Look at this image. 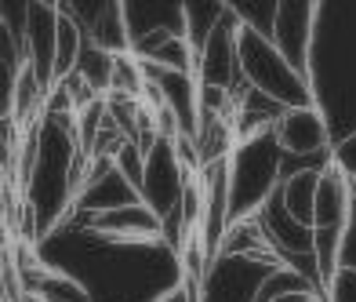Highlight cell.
Returning <instances> with one entry per match:
<instances>
[{
	"label": "cell",
	"instance_id": "ba28073f",
	"mask_svg": "<svg viewBox=\"0 0 356 302\" xmlns=\"http://www.w3.org/2000/svg\"><path fill=\"white\" fill-rule=\"evenodd\" d=\"M229 8V4H225ZM197 84L200 88H218L229 91L233 99L244 91L240 81V62H236V15L225 11L218 26L211 29V37L204 40V47L197 51Z\"/></svg>",
	"mask_w": 356,
	"mask_h": 302
},
{
	"label": "cell",
	"instance_id": "3957f363",
	"mask_svg": "<svg viewBox=\"0 0 356 302\" xmlns=\"http://www.w3.org/2000/svg\"><path fill=\"white\" fill-rule=\"evenodd\" d=\"M284 182V150L277 132H251L233 142L225 157V186H229V222H251L269 204Z\"/></svg>",
	"mask_w": 356,
	"mask_h": 302
},
{
	"label": "cell",
	"instance_id": "8992f818",
	"mask_svg": "<svg viewBox=\"0 0 356 302\" xmlns=\"http://www.w3.org/2000/svg\"><path fill=\"white\" fill-rule=\"evenodd\" d=\"M193 179H197V171H193L182 157H178L175 138L156 135L149 146H145V171H142L138 197L149 204V208L164 222L178 215L182 197H186V189H189Z\"/></svg>",
	"mask_w": 356,
	"mask_h": 302
},
{
	"label": "cell",
	"instance_id": "ac0fdd59",
	"mask_svg": "<svg viewBox=\"0 0 356 302\" xmlns=\"http://www.w3.org/2000/svg\"><path fill=\"white\" fill-rule=\"evenodd\" d=\"M323 302H356V269L338 266V273L323 288Z\"/></svg>",
	"mask_w": 356,
	"mask_h": 302
},
{
	"label": "cell",
	"instance_id": "5b68a950",
	"mask_svg": "<svg viewBox=\"0 0 356 302\" xmlns=\"http://www.w3.org/2000/svg\"><path fill=\"white\" fill-rule=\"evenodd\" d=\"M284 262L277 255H244V251H218L207 262L204 277L193 288V302H258L269 277Z\"/></svg>",
	"mask_w": 356,
	"mask_h": 302
},
{
	"label": "cell",
	"instance_id": "52a82bcc",
	"mask_svg": "<svg viewBox=\"0 0 356 302\" xmlns=\"http://www.w3.org/2000/svg\"><path fill=\"white\" fill-rule=\"evenodd\" d=\"M277 142L284 150V175L298 168H323L331 157V124L316 106L284 109L280 120L273 124Z\"/></svg>",
	"mask_w": 356,
	"mask_h": 302
},
{
	"label": "cell",
	"instance_id": "2e32d148",
	"mask_svg": "<svg viewBox=\"0 0 356 302\" xmlns=\"http://www.w3.org/2000/svg\"><path fill=\"white\" fill-rule=\"evenodd\" d=\"M84 29H80L66 11H62L58 4V33H55V84L58 81H66V77L76 70V62H80V51H84Z\"/></svg>",
	"mask_w": 356,
	"mask_h": 302
},
{
	"label": "cell",
	"instance_id": "d6986e66",
	"mask_svg": "<svg viewBox=\"0 0 356 302\" xmlns=\"http://www.w3.org/2000/svg\"><path fill=\"white\" fill-rule=\"evenodd\" d=\"M338 266L356 269V182H353V204H349V218H346V233H342V255Z\"/></svg>",
	"mask_w": 356,
	"mask_h": 302
},
{
	"label": "cell",
	"instance_id": "4fadbf2b",
	"mask_svg": "<svg viewBox=\"0 0 356 302\" xmlns=\"http://www.w3.org/2000/svg\"><path fill=\"white\" fill-rule=\"evenodd\" d=\"M327 168V164H323ZM323 168H298L287 171L284 182L277 189L280 204L287 208V215H295L302 226H313V208H316V186H320V171Z\"/></svg>",
	"mask_w": 356,
	"mask_h": 302
},
{
	"label": "cell",
	"instance_id": "30bf717a",
	"mask_svg": "<svg viewBox=\"0 0 356 302\" xmlns=\"http://www.w3.org/2000/svg\"><path fill=\"white\" fill-rule=\"evenodd\" d=\"M80 226H88L91 233L106 237V241H124V244H153L164 241V218H160L145 200H131L124 208L99 212L88 218H73Z\"/></svg>",
	"mask_w": 356,
	"mask_h": 302
},
{
	"label": "cell",
	"instance_id": "e0dca14e",
	"mask_svg": "<svg viewBox=\"0 0 356 302\" xmlns=\"http://www.w3.org/2000/svg\"><path fill=\"white\" fill-rule=\"evenodd\" d=\"M327 164H331L338 175H346L349 182H356V135H346V138H334V142H331Z\"/></svg>",
	"mask_w": 356,
	"mask_h": 302
},
{
	"label": "cell",
	"instance_id": "ffe728a7",
	"mask_svg": "<svg viewBox=\"0 0 356 302\" xmlns=\"http://www.w3.org/2000/svg\"><path fill=\"white\" fill-rule=\"evenodd\" d=\"M164 302H193V288H189V284H182V288H178V292H171Z\"/></svg>",
	"mask_w": 356,
	"mask_h": 302
},
{
	"label": "cell",
	"instance_id": "9c48e42d",
	"mask_svg": "<svg viewBox=\"0 0 356 302\" xmlns=\"http://www.w3.org/2000/svg\"><path fill=\"white\" fill-rule=\"evenodd\" d=\"M320 0H277V19H273V47L309 81V51L316 33Z\"/></svg>",
	"mask_w": 356,
	"mask_h": 302
},
{
	"label": "cell",
	"instance_id": "7c38bea8",
	"mask_svg": "<svg viewBox=\"0 0 356 302\" xmlns=\"http://www.w3.org/2000/svg\"><path fill=\"white\" fill-rule=\"evenodd\" d=\"M349 204H353V182L327 164L320 171V186H316L313 230H346Z\"/></svg>",
	"mask_w": 356,
	"mask_h": 302
},
{
	"label": "cell",
	"instance_id": "277c9868",
	"mask_svg": "<svg viewBox=\"0 0 356 302\" xmlns=\"http://www.w3.org/2000/svg\"><path fill=\"white\" fill-rule=\"evenodd\" d=\"M236 62H240V81L248 91L262 95L280 109H298V106H316L309 81L291 66V62L273 47L269 37L236 22Z\"/></svg>",
	"mask_w": 356,
	"mask_h": 302
},
{
	"label": "cell",
	"instance_id": "5bb4252c",
	"mask_svg": "<svg viewBox=\"0 0 356 302\" xmlns=\"http://www.w3.org/2000/svg\"><path fill=\"white\" fill-rule=\"evenodd\" d=\"M113 58L117 55H109V51H102V47H95V44H84L80 62H76V70L70 77H76L95 99H102V95H109V88H113Z\"/></svg>",
	"mask_w": 356,
	"mask_h": 302
},
{
	"label": "cell",
	"instance_id": "9a60e30c",
	"mask_svg": "<svg viewBox=\"0 0 356 302\" xmlns=\"http://www.w3.org/2000/svg\"><path fill=\"white\" fill-rule=\"evenodd\" d=\"M229 11L225 0H182V19H186V40L193 51H200L204 40L211 37V29L218 26V19Z\"/></svg>",
	"mask_w": 356,
	"mask_h": 302
},
{
	"label": "cell",
	"instance_id": "6da1fadb",
	"mask_svg": "<svg viewBox=\"0 0 356 302\" xmlns=\"http://www.w3.org/2000/svg\"><path fill=\"white\" fill-rule=\"evenodd\" d=\"M37 255L44 266L80 280L95 302H164L186 284L182 259L168 241H106L73 218L44 237Z\"/></svg>",
	"mask_w": 356,
	"mask_h": 302
},
{
	"label": "cell",
	"instance_id": "44dd1931",
	"mask_svg": "<svg viewBox=\"0 0 356 302\" xmlns=\"http://www.w3.org/2000/svg\"><path fill=\"white\" fill-rule=\"evenodd\" d=\"M0 302H4V299H0Z\"/></svg>",
	"mask_w": 356,
	"mask_h": 302
},
{
	"label": "cell",
	"instance_id": "8fae6325",
	"mask_svg": "<svg viewBox=\"0 0 356 302\" xmlns=\"http://www.w3.org/2000/svg\"><path fill=\"white\" fill-rule=\"evenodd\" d=\"M55 33H58V4L29 0L22 29V58L47 91L55 88Z\"/></svg>",
	"mask_w": 356,
	"mask_h": 302
},
{
	"label": "cell",
	"instance_id": "7a4b0ae2",
	"mask_svg": "<svg viewBox=\"0 0 356 302\" xmlns=\"http://www.w3.org/2000/svg\"><path fill=\"white\" fill-rule=\"evenodd\" d=\"M309 88L316 109L331 124V138L356 135V0H320Z\"/></svg>",
	"mask_w": 356,
	"mask_h": 302
}]
</instances>
